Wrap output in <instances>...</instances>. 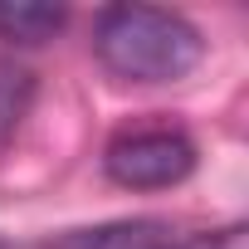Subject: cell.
<instances>
[{"mask_svg":"<svg viewBox=\"0 0 249 249\" xmlns=\"http://www.w3.org/2000/svg\"><path fill=\"white\" fill-rule=\"evenodd\" d=\"M93 54L127 83H176L205 59V39L176 10L107 5L93 20Z\"/></svg>","mask_w":249,"mask_h":249,"instance_id":"6da1fadb","label":"cell"},{"mask_svg":"<svg viewBox=\"0 0 249 249\" xmlns=\"http://www.w3.org/2000/svg\"><path fill=\"white\" fill-rule=\"evenodd\" d=\"M103 171L122 191H166L196 171V142L181 127H127L103 147Z\"/></svg>","mask_w":249,"mask_h":249,"instance_id":"7a4b0ae2","label":"cell"},{"mask_svg":"<svg viewBox=\"0 0 249 249\" xmlns=\"http://www.w3.org/2000/svg\"><path fill=\"white\" fill-rule=\"evenodd\" d=\"M69 10L49 0H0V39L10 44H44L64 30Z\"/></svg>","mask_w":249,"mask_h":249,"instance_id":"3957f363","label":"cell"},{"mask_svg":"<svg viewBox=\"0 0 249 249\" xmlns=\"http://www.w3.org/2000/svg\"><path fill=\"white\" fill-rule=\"evenodd\" d=\"M171 239H176V230L161 220H127V225L88 230V234L69 239V249H166Z\"/></svg>","mask_w":249,"mask_h":249,"instance_id":"277c9868","label":"cell"},{"mask_svg":"<svg viewBox=\"0 0 249 249\" xmlns=\"http://www.w3.org/2000/svg\"><path fill=\"white\" fill-rule=\"evenodd\" d=\"M30 103H35V73L25 64L0 59V152L15 142L20 122L30 117Z\"/></svg>","mask_w":249,"mask_h":249,"instance_id":"5b68a950","label":"cell"},{"mask_svg":"<svg viewBox=\"0 0 249 249\" xmlns=\"http://www.w3.org/2000/svg\"><path fill=\"white\" fill-rule=\"evenodd\" d=\"M166 249H249V230L244 225H225V230H205V234H176Z\"/></svg>","mask_w":249,"mask_h":249,"instance_id":"8992f818","label":"cell"}]
</instances>
